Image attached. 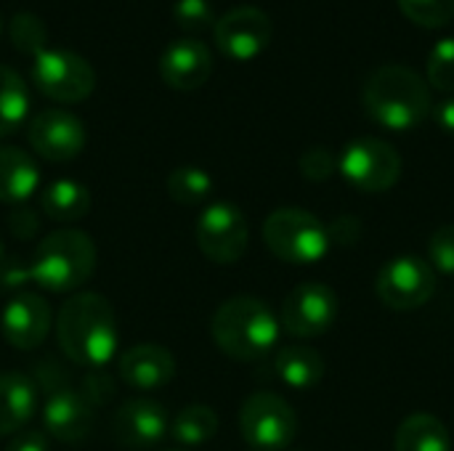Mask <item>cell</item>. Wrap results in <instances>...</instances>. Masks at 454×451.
<instances>
[{
  "label": "cell",
  "mask_w": 454,
  "mask_h": 451,
  "mask_svg": "<svg viewBox=\"0 0 454 451\" xmlns=\"http://www.w3.org/2000/svg\"><path fill=\"white\" fill-rule=\"evenodd\" d=\"M61 354L85 369H101L114 359L120 332L112 303L98 292L69 295L53 322Z\"/></svg>",
  "instance_id": "cell-1"
},
{
  "label": "cell",
  "mask_w": 454,
  "mask_h": 451,
  "mask_svg": "<svg viewBox=\"0 0 454 451\" xmlns=\"http://www.w3.org/2000/svg\"><path fill=\"white\" fill-rule=\"evenodd\" d=\"M367 117L388 130H412L431 114V85L404 64L378 66L362 90Z\"/></svg>",
  "instance_id": "cell-2"
},
{
  "label": "cell",
  "mask_w": 454,
  "mask_h": 451,
  "mask_svg": "<svg viewBox=\"0 0 454 451\" xmlns=\"http://www.w3.org/2000/svg\"><path fill=\"white\" fill-rule=\"evenodd\" d=\"M210 335L218 351L229 359L255 362L277 346L279 319L263 300L253 295H237L218 306L210 319Z\"/></svg>",
  "instance_id": "cell-3"
},
{
  "label": "cell",
  "mask_w": 454,
  "mask_h": 451,
  "mask_svg": "<svg viewBox=\"0 0 454 451\" xmlns=\"http://www.w3.org/2000/svg\"><path fill=\"white\" fill-rule=\"evenodd\" d=\"M29 282L48 292H80L96 271V245L85 231L59 229L40 239L35 247Z\"/></svg>",
  "instance_id": "cell-4"
},
{
  "label": "cell",
  "mask_w": 454,
  "mask_h": 451,
  "mask_svg": "<svg viewBox=\"0 0 454 451\" xmlns=\"http://www.w3.org/2000/svg\"><path fill=\"white\" fill-rule=\"evenodd\" d=\"M263 242L274 258L293 266L319 263L333 247L327 226L301 207L274 210L263 223Z\"/></svg>",
  "instance_id": "cell-5"
},
{
  "label": "cell",
  "mask_w": 454,
  "mask_h": 451,
  "mask_svg": "<svg viewBox=\"0 0 454 451\" xmlns=\"http://www.w3.org/2000/svg\"><path fill=\"white\" fill-rule=\"evenodd\" d=\"M239 433L250 449L285 451L298 436V415L282 396L261 391L239 407Z\"/></svg>",
  "instance_id": "cell-6"
},
{
  "label": "cell",
  "mask_w": 454,
  "mask_h": 451,
  "mask_svg": "<svg viewBox=\"0 0 454 451\" xmlns=\"http://www.w3.org/2000/svg\"><path fill=\"white\" fill-rule=\"evenodd\" d=\"M340 175L364 194H383L402 178V157L383 138H354L338 157Z\"/></svg>",
  "instance_id": "cell-7"
},
{
  "label": "cell",
  "mask_w": 454,
  "mask_h": 451,
  "mask_svg": "<svg viewBox=\"0 0 454 451\" xmlns=\"http://www.w3.org/2000/svg\"><path fill=\"white\" fill-rule=\"evenodd\" d=\"M32 80L43 96L59 104H80L96 88V72L74 51L45 48L32 56Z\"/></svg>",
  "instance_id": "cell-8"
},
{
  "label": "cell",
  "mask_w": 454,
  "mask_h": 451,
  "mask_svg": "<svg viewBox=\"0 0 454 451\" xmlns=\"http://www.w3.org/2000/svg\"><path fill=\"white\" fill-rule=\"evenodd\" d=\"M194 239L207 260L218 266H234L247 253V218L231 202H213L200 213L194 223Z\"/></svg>",
  "instance_id": "cell-9"
},
{
  "label": "cell",
  "mask_w": 454,
  "mask_h": 451,
  "mask_svg": "<svg viewBox=\"0 0 454 451\" xmlns=\"http://www.w3.org/2000/svg\"><path fill=\"white\" fill-rule=\"evenodd\" d=\"M375 292L380 303L391 311L423 308L436 292V271L423 258L399 255L380 268L375 279Z\"/></svg>",
  "instance_id": "cell-10"
},
{
  "label": "cell",
  "mask_w": 454,
  "mask_h": 451,
  "mask_svg": "<svg viewBox=\"0 0 454 451\" xmlns=\"http://www.w3.org/2000/svg\"><path fill=\"white\" fill-rule=\"evenodd\" d=\"M274 35V24L266 11L255 5H237L215 19L213 37L218 51L231 61L258 58Z\"/></svg>",
  "instance_id": "cell-11"
},
{
  "label": "cell",
  "mask_w": 454,
  "mask_h": 451,
  "mask_svg": "<svg viewBox=\"0 0 454 451\" xmlns=\"http://www.w3.org/2000/svg\"><path fill=\"white\" fill-rule=\"evenodd\" d=\"M338 316V295L330 284L306 282L298 284L282 303L279 324L301 340L325 335Z\"/></svg>",
  "instance_id": "cell-12"
},
{
  "label": "cell",
  "mask_w": 454,
  "mask_h": 451,
  "mask_svg": "<svg viewBox=\"0 0 454 451\" xmlns=\"http://www.w3.org/2000/svg\"><path fill=\"white\" fill-rule=\"evenodd\" d=\"M29 146L48 162H72L88 144L82 120L67 109H43L29 120Z\"/></svg>",
  "instance_id": "cell-13"
},
{
  "label": "cell",
  "mask_w": 454,
  "mask_h": 451,
  "mask_svg": "<svg viewBox=\"0 0 454 451\" xmlns=\"http://www.w3.org/2000/svg\"><path fill=\"white\" fill-rule=\"evenodd\" d=\"M170 436V417L160 401L130 399L112 415V439L128 451L157 449Z\"/></svg>",
  "instance_id": "cell-14"
},
{
  "label": "cell",
  "mask_w": 454,
  "mask_h": 451,
  "mask_svg": "<svg viewBox=\"0 0 454 451\" xmlns=\"http://www.w3.org/2000/svg\"><path fill=\"white\" fill-rule=\"evenodd\" d=\"M96 407L82 391L59 385L48 393L43 404V428L51 439L61 444H80L93 433Z\"/></svg>",
  "instance_id": "cell-15"
},
{
  "label": "cell",
  "mask_w": 454,
  "mask_h": 451,
  "mask_svg": "<svg viewBox=\"0 0 454 451\" xmlns=\"http://www.w3.org/2000/svg\"><path fill=\"white\" fill-rule=\"evenodd\" d=\"M53 327L51 306L35 292L13 295L0 314L3 340L16 351H35L45 343Z\"/></svg>",
  "instance_id": "cell-16"
},
{
  "label": "cell",
  "mask_w": 454,
  "mask_h": 451,
  "mask_svg": "<svg viewBox=\"0 0 454 451\" xmlns=\"http://www.w3.org/2000/svg\"><path fill=\"white\" fill-rule=\"evenodd\" d=\"M162 82L173 90H197L213 74V56L205 43L197 37L173 40L160 58Z\"/></svg>",
  "instance_id": "cell-17"
},
{
  "label": "cell",
  "mask_w": 454,
  "mask_h": 451,
  "mask_svg": "<svg viewBox=\"0 0 454 451\" xmlns=\"http://www.w3.org/2000/svg\"><path fill=\"white\" fill-rule=\"evenodd\" d=\"M117 375L133 391H160L176 377V356L160 343H138L120 356Z\"/></svg>",
  "instance_id": "cell-18"
},
{
  "label": "cell",
  "mask_w": 454,
  "mask_h": 451,
  "mask_svg": "<svg viewBox=\"0 0 454 451\" xmlns=\"http://www.w3.org/2000/svg\"><path fill=\"white\" fill-rule=\"evenodd\" d=\"M37 412V383L21 372H0V436H16Z\"/></svg>",
  "instance_id": "cell-19"
},
{
  "label": "cell",
  "mask_w": 454,
  "mask_h": 451,
  "mask_svg": "<svg viewBox=\"0 0 454 451\" xmlns=\"http://www.w3.org/2000/svg\"><path fill=\"white\" fill-rule=\"evenodd\" d=\"M37 186H40L37 162L16 146H0V202L21 205L37 191Z\"/></svg>",
  "instance_id": "cell-20"
},
{
  "label": "cell",
  "mask_w": 454,
  "mask_h": 451,
  "mask_svg": "<svg viewBox=\"0 0 454 451\" xmlns=\"http://www.w3.org/2000/svg\"><path fill=\"white\" fill-rule=\"evenodd\" d=\"M274 372L287 388L311 391L322 383L327 367H325V359L317 348L295 343V346L279 348V354L274 359Z\"/></svg>",
  "instance_id": "cell-21"
},
{
  "label": "cell",
  "mask_w": 454,
  "mask_h": 451,
  "mask_svg": "<svg viewBox=\"0 0 454 451\" xmlns=\"http://www.w3.org/2000/svg\"><path fill=\"white\" fill-rule=\"evenodd\" d=\"M40 210L45 218L59 221V223L82 221L90 210V191H88V186H82L72 178H59L43 189Z\"/></svg>",
  "instance_id": "cell-22"
},
{
  "label": "cell",
  "mask_w": 454,
  "mask_h": 451,
  "mask_svg": "<svg viewBox=\"0 0 454 451\" xmlns=\"http://www.w3.org/2000/svg\"><path fill=\"white\" fill-rule=\"evenodd\" d=\"M394 451H452V439L439 417L412 415L396 428Z\"/></svg>",
  "instance_id": "cell-23"
},
{
  "label": "cell",
  "mask_w": 454,
  "mask_h": 451,
  "mask_svg": "<svg viewBox=\"0 0 454 451\" xmlns=\"http://www.w3.org/2000/svg\"><path fill=\"white\" fill-rule=\"evenodd\" d=\"M29 112V90L21 74L0 64V138L21 128Z\"/></svg>",
  "instance_id": "cell-24"
},
{
  "label": "cell",
  "mask_w": 454,
  "mask_h": 451,
  "mask_svg": "<svg viewBox=\"0 0 454 451\" xmlns=\"http://www.w3.org/2000/svg\"><path fill=\"white\" fill-rule=\"evenodd\" d=\"M218 433V415L207 404H189L170 420V436L181 447H202Z\"/></svg>",
  "instance_id": "cell-25"
},
{
  "label": "cell",
  "mask_w": 454,
  "mask_h": 451,
  "mask_svg": "<svg viewBox=\"0 0 454 451\" xmlns=\"http://www.w3.org/2000/svg\"><path fill=\"white\" fill-rule=\"evenodd\" d=\"M213 178L207 170L197 165H181L168 173L165 178V191L173 202L178 205H200L213 194Z\"/></svg>",
  "instance_id": "cell-26"
},
{
  "label": "cell",
  "mask_w": 454,
  "mask_h": 451,
  "mask_svg": "<svg viewBox=\"0 0 454 451\" xmlns=\"http://www.w3.org/2000/svg\"><path fill=\"white\" fill-rule=\"evenodd\" d=\"M11 43L16 51L27 53V56H37L40 51H45V40H48V29L43 24L40 16H35L32 11H19L11 19Z\"/></svg>",
  "instance_id": "cell-27"
},
{
  "label": "cell",
  "mask_w": 454,
  "mask_h": 451,
  "mask_svg": "<svg viewBox=\"0 0 454 451\" xmlns=\"http://www.w3.org/2000/svg\"><path fill=\"white\" fill-rule=\"evenodd\" d=\"M402 13L426 29L447 27L454 19V0H396Z\"/></svg>",
  "instance_id": "cell-28"
},
{
  "label": "cell",
  "mask_w": 454,
  "mask_h": 451,
  "mask_svg": "<svg viewBox=\"0 0 454 451\" xmlns=\"http://www.w3.org/2000/svg\"><path fill=\"white\" fill-rule=\"evenodd\" d=\"M428 85L442 93H454V37L434 45L428 56Z\"/></svg>",
  "instance_id": "cell-29"
},
{
  "label": "cell",
  "mask_w": 454,
  "mask_h": 451,
  "mask_svg": "<svg viewBox=\"0 0 454 451\" xmlns=\"http://www.w3.org/2000/svg\"><path fill=\"white\" fill-rule=\"evenodd\" d=\"M173 19L184 32L197 35L215 27V8L210 0H176Z\"/></svg>",
  "instance_id": "cell-30"
},
{
  "label": "cell",
  "mask_w": 454,
  "mask_h": 451,
  "mask_svg": "<svg viewBox=\"0 0 454 451\" xmlns=\"http://www.w3.org/2000/svg\"><path fill=\"white\" fill-rule=\"evenodd\" d=\"M428 263L434 271L454 276V223L442 226L428 239Z\"/></svg>",
  "instance_id": "cell-31"
},
{
  "label": "cell",
  "mask_w": 454,
  "mask_h": 451,
  "mask_svg": "<svg viewBox=\"0 0 454 451\" xmlns=\"http://www.w3.org/2000/svg\"><path fill=\"white\" fill-rule=\"evenodd\" d=\"M298 165H301L303 178L317 181V183H322V181L333 178V175H335V170H338V159H335V154H333L330 149H325V146H314V149L303 152V157H301V162H298Z\"/></svg>",
  "instance_id": "cell-32"
},
{
  "label": "cell",
  "mask_w": 454,
  "mask_h": 451,
  "mask_svg": "<svg viewBox=\"0 0 454 451\" xmlns=\"http://www.w3.org/2000/svg\"><path fill=\"white\" fill-rule=\"evenodd\" d=\"M327 231H330V242L354 245V242L359 239V234H362V223H359L356 218H351V215H340V218H335V221L327 226Z\"/></svg>",
  "instance_id": "cell-33"
},
{
  "label": "cell",
  "mask_w": 454,
  "mask_h": 451,
  "mask_svg": "<svg viewBox=\"0 0 454 451\" xmlns=\"http://www.w3.org/2000/svg\"><path fill=\"white\" fill-rule=\"evenodd\" d=\"M48 433L45 431H19L3 451H48Z\"/></svg>",
  "instance_id": "cell-34"
},
{
  "label": "cell",
  "mask_w": 454,
  "mask_h": 451,
  "mask_svg": "<svg viewBox=\"0 0 454 451\" xmlns=\"http://www.w3.org/2000/svg\"><path fill=\"white\" fill-rule=\"evenodd\" d=\"M82 393H85V399L93 404V407H101L106 399H112V393H114V385H112V377L106 375H90L85 383H82Z\"/></svg>",
  "instance_id": "cell-35"
},
{
  "label": "cell",
  "mask_w": 454,
  "mask_h": 451,
  "mask_svg": "<svg viewBox=\"0 0 454 451\" xmlns=\"http://www.w3.org/2000/svg\"><path fill=\"white\" fill-rule=\"evenodd\" d=\"M37 226H40L37 215H35L32 210H27V207H24V210H13V213L8 215V229H11V234L19 237V239L35 237Z\"/></svg>",
  "instance_id": "cell-36"
},
{
  "label": "cell",
  "mask_w": 454,
  "mask_h": 451,
  "mask_svg": "<svg viewBox=\"0 0 454 451\" xmlns=\"http://www.w3.org/2000/svg\"><path fill=\"white\" fill-rule=\"evenodd\" d=\"M24 282H29V268L24 263H16V260H3L0 263V287L3 290L21 287Z\"/></svg>",
  "instance_id": "cell-37"
},
{
  "label": "cell",
  "mask_w": 454,
  "mask_h": 451,
  "mask_svg": "<svg viewBox=\"0 0 454 451\" xmlns=\"http://www.w3.org/2000/svg\"><path fill=\"white\" fill-rule=\"evenodd\" d=\"M436 122H439V128H442L447 136H454V96L444 98V101L436 106Z\"/></svg>",
  "instance_id": "cell-38"
},
{
  "label": "cell",
  "mask_w": 454,
  "mask_h": 451,
  "mask_svg": "<svg viewBox=\"0 0 454 451\" xmlns=\"http://www.w3.org/2000/svg\"><path fill=\"white\" fill-rule=\"evenodd\" d=\"M5 260V247H3V239H0V263Z\"/></svg>",
  "instance_id": "cell-39"
},
{
  "label": "cell",
  "mask_w": 454,
  "mask_h": 451,
  "mask_svg": "<svg viewBox=\"0 0 454 451\" xmlns=\"http://www.w3.org/2000/svg\"><path fill=\"white\" fill-rule=\"evenodd\" d=\"M0 35H3V16H0Z\"/></svg>",
  "instance_id": "cell-40"
},
{
  "label": "cell",
  "mask_w": 454,
  "mask_h": 451,
  "mask_svg": "<svg viewBox=\"0 0 454 451\" xmlns=\"http://www.w3.org/2000/svg\"><path fill=\"white\" fill-rule=\"evenodd\" d=\"M168 451H186V449H168Z\"/></svg>",
  "instance_id": "cell-41"
}]
</instances>
